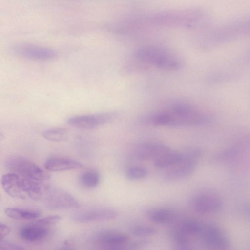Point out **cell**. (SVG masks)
<instances>
[{"mask_svg":"<svg viewBox=\"0 0 250 250\" xmlns=\"http://www.w3.org/2000/svg\"><path fill=\"white\" fill-rule=\"evenodd\" d=\"M49 234L47 226L38 224L35 221L21 227L18 230L19 237L29 242H37L45 239Z\"/></svg>","mask_w":250,"mask_h":250,"instance_id":"cell-16","label":"cell"},{"mask_svg":"<svg viewBox=\"0 0 250 250\" xmlns=\"http://www.w3.org/2000/svg\"><path fill=\"white\" fill-rule=\"evenodd\" d=\"M172 238L177 249L187 250L190 249V242L189 237L174 230L172 233Z\"/></svg>","mask_w":250,"mask_h":250,"instance_id":"cell-25","label":"cell"},{"mask_svg":"<svg viewBox=\"0 0 250 250\" xmlns=\"http://www.w3.org/2000/svg\"><path fill=\"white\" fill-rule=\"evenodd\" d=\"M44 138L52 142H63L67 140L68 134L67 130L62 128H51L43 131Z\"/></svg>","mask_w":250,"mask_h":250,"instance_id":"cell-23","label":"cell"},{"mask_svg":"<svg viewBox=\"0 0 250 250\" xmlns=\"http://www.w3.org/2000/svg\"><path fill=\"white\" fill-rule=\"evenodd\" d=\"M169 149L168 146L162 143L148 141L139 145L134 154L137 159L141 161L155 160Z\"/></svg>","mask_w":250,"mask_h":250,"instance_id":"cell-13","label":"cell"},{"mask_svg":"<svg viewBox=\"0 0 250 250\" xmlns=\"http://www.w3.org/2000/svg\"><path fill=\"white\" fill-rule=\"evenodd\" d=\"M119 213L116 210L107 208H95L75 213L72 219L78 222H92L106 221L116 218Z\"/></svg>","mask_w":250,"mask_h":250,"instance_id":"cell-12","label":"cell"},{"mask_svg":"<svg viewBox=\"0 0 250 250\" xmlns=\"http://www.w3.org/2000/svg\"><path fill=\"white\" fill-rule=\"evenodd\" d=\"M147 217L152 222L160 225H167L177 218L176 212L167 208H154L147 210Z\"/></svg>","mask_w":250,"mask_h":250,"instance_id":"cell-18","label":"cell"},{"mask_svg":"<svg viewBox=\"0 0 250 250\" xmlns=\"http://www.w3.org/2000/svg\"><path fill=\"white\" fill-rule=\"evenodd\" d=\"M210 118L191 105L176 103L145 116L143 124L154 126L188 127L201 125Z\"/></svg>","mask_w":250,"mask_h":250,"instance_id":"cell-2","label":"cell"},{"mask_svg":"<svg viewBox=\"0 0 250 250\" xmlns=\"http://www.w3.org/2000/svg\"><path fill=\"white\" fill-rule=\"evenodd\" d=\"M185 153L169 149L154 160V166L158 168L174 167L184 159Z\"/></svg>","mask_w":250,"mask_h":250,"instance_id":"cell-19","label":"cell"},{"mask_svg":"<svg viewBox=\"0 0 250 250\" xmlns=\"http://www.w3.org/2000/svg\"><path fill=\"white\" fill-rule=\"evenodd\" d=\"M7 168L20 176L46 181L50 178L48 173L35 163L21 156H12L5 162Z\"/></svg>","mask_w":250,"mask_h":250,"instance_id":"cell-5","label":"cell"},{"mask_svg":"<svg viewBox=\"0 0 250 250\" xmlns=\"http://www.w3.org/2000/svg\"><path fill=\"white\" fill-rule=\"evenodd\" d=\"M118 114L115 111L78 115L69 117L67 123L74 127L83 129H93L111 122Z\"/></svg>","mask_w":250,"mask_h":250,"instance_id":"cell-6","label":"cell"},{"mask_svg":"<svg viewBox=\"0 0 250 250\" xmlns=\"http://www.w3.org/2000/svg\"><path fill=\"white\" fill-rule=\"evenodd\" d=\"M199 235L203 243L210 248L224 249L229 245V241L225 233L218 227L213 224L202 225Z\"/></svg>","mask_w":250,"mask_h":250,"instance_id":"cell-10","label":"cell"},{"mask_svg":"<svg viewBox=\"0 0 250 250\" xmlns=\"http://www.w3.org/2000/svg\"><path fill=\"white\" fill-rule=\"evenodd\" d=\"M200 151L196 149L187 151L183 160L168 170L164 175V179L173 181L184 179L192 174L200 157Z\"/></svg>","mask_w":250,"mask_h":250,"instance_id":"cell-8","label":"cell"},{"mask_svg":"<svg viewBox=\"0 0 250 250\" xmlns=\"http://www.w3.org/2000/svg\"><path fill=\"white\" fill-rule=\"evenodd\" d=\"M245 58L247 61L250 62V48L245 54Z\"/></svg>","mask_w":250,"mask_h":250,"instance_id":"cell-30","label":"cell"},{"mask_svg":"<svg viewBox=\"0 0 250 250\" xmlns=\"http://www.w3.org/2000/svg\"><path fill=\"white\" fill-rule=\"evenodd\" d=\"M192 204L195 211L206 214L219 210L222 207V202L218 195L205 193L195 196L192 200Z\"/></svg>","mask_w":250,"mask_h":250,"instance_id":"cell-14","label":"cell"},{"mask_svg":"<svg viewBox=\"0 0 250 250\" xmlns=\"http://www.w3.org/2000/svg\"><path fill=\"white\" fill-rule=\"evenodd\" d=\"M1 184L5 192L11 197L24 199L27 197L21 176L14 173L3 175Z\"/></svg>","mask_w":250,"mask_h":250,"instance_id":"cell-15","label":"cell"},{"mask_svg":"<svg viewBox=\"0 0 250 250\" xmlns=\"http://www.w3.org/2000/svg\"><path fill=\"white\" fill-rule=\"evenodd\" d=\"M194 40L200 49L208 50L240 37L250 35V15L196 31Z\"/></svg>","mask_w":250,"mask_h":250,"instance_id":"cell-3","label":"cell"},{"mask_svg":"<svg viewBox=\"0 0 250 250\" xmlns=\"http://www.w3.org/2000/svg\"><path fill=\"white\" fill-rule=\"evenodd\" d=\"M0 249L3 250H25V248L19 244L1 240L0 243Z\"/></svg>","mask_w":250,"mask_h":250,"instance_id":"cell-28","label":"cell"},{"mask_svg":"<svg viewBox=\"0 0 250 250\" xmlns=\"http://www.w3.org/2000/svg\"><path fill=\"white\" fill-rule=\"evenodd\" d=\"M202 224L192 219H187L181 221L174 230L188 237L199 234Z\"/></svg>","mask_w":250,"mask_h":250,"instance_id":"cell-21","label":"cell"},{"mask_svg":"<svg viewBox=\"0 0 250 250\" xmlns=\"http://www.w3.org/2000/svg\"><path fill=\"white\" fill-rule=\"evenodd\" d=\"M128 240V237L125 233L112 230L101 231L93 238L95 244L105 250H123Z\"/></svg>","mask_w":250,"mask_h":250,"instance_id":"cell-11","label":"cell"},{"mask_svg":"<svg viewBox=\"0 0 250 250\" xmlns=\"http://www.w3.org/2000/svg\"><path fill=\"white\" fill-rule=\"evenodd\" d=\"M44 203L46 208L52 210H61L77 208L79 202L66 191L58 188H50L46 191Z\"/></svg>","mask_w":250,"mask_h":250,"instance_id":"cell-7","label":"cell"},{"mask_svg":"<svg viewBox=\"0 0 250 250\" xmlns=\"http://www.w3.org/2000/svg\"><path fill=\"white\" fill-rule=\"evenodd\" d=\"M11 229L9 226L2 223L0 224V240L3 239L8 235L10 233Z\"/></svg>","mask_w":250,"mask_h":250,"instance_id":"cell-29","label":"cell"},{"mask_svg":"<svg viewBox=\"0 0 250 250\" xmlns=\"http://www.w3.org/2000/svg\"><path fill=\"white\" fill-rule=\"evenodd\" d=\"M130 232L135 236L147 237L155 234L156 230L149 225L137 224L131 228Z\"/></svg>","mask_w":250,"mask_h":250,"instance_id":"cell-24","label":"cell"},{"mask_svg":"<svg viewBox=\"0 0 250 250\" xmlns=\"http://www.w3.org/2000/svg\"><path fill=\"white\" fill-rule=\"evenodd\" d=\"M61 219V217L60 216L52 215L41 219H39L35 221V222L38 224L47 227L49 225L54 224L56 222H58Z\"/></svg>","mask_w":250,"mask_h":250,"instance_id":"cell-27","label":"cell"},{"mask_svg":"<svg viewBox=\"0 0 250 250\" xmlns=\"http://www.w3.org/2000/svg\"><path fill=\"white\" fill-rule=\"evenodd\" d=\"M79 180L83 187L93 188L96 187L99 183L100 175L94 170H86L80 175Z\"/></svg>","mask_w":250,"mask_h":250,"instance_id":"cell-22","label":"cell"},{"mask_svg":"<svg viewBox=\"0 0 250 250\" xmlns=\"http://www.w3.org/2000/svg\"><path fill=\"white\" fill-rule=\"evenodd\" d=\"M247 211L249 213V214L250 215V206H249L247 207Z\"/></svg>","mask_w":250,"mask_h":250,"instance_id":"cell-31","label":"cell"},{"mask_svg":"<svg viewBox=\"0 0 250 250\" xmlns=\"http://www.w3.org/2000/svg\"><path fill=\"white\" fill-rule=\"evenodd\" d=\"M5 213L9 218L15 220H29L38 218L41 211L35 209L8 208Z\"/></svg>","mask_w":250,"mask_h":250,"instance_id":"cell-20","label":"cell"},{"mask_svg":"<svg viewBox=\"0 0 250 250\" xmlns=\"http://www.w3.org/2000/svg\"><path fill=\"white\" fill-rule=\"evenodd\" d=\"M138 26L149 25L185 27L196 31L210 25L211 18L200 8L160 12L138 16L134 18Z\"/></svg>","mask_w":250,"mask_h":250,"instance_id":"cell-1","label":"cell"},{"mask_svg":"<svg viewBox=\"0 0 250 250\" xmlns=\"http://www.w3.org/2000/svg\"><path fill=\"white\" fill-rule=\"evenodd\" d=\"M135 60L146 67L153 66L165 71H175L182 66L180 60L162 47L147 45L139 48L135 53Z\"/></svg>","mask_w":250,"mask_h":250,"instance_id":"cell-4","label":"cell"},{"mask_svg":"<svg viewBox=\"0 0 250 250\" xmlns=\"http://www.w3.org/2000/svg\"><path fill=\"white\" fill-rule=\"evenodd\" d=\"M148 174L147 169L143 167L135 166L129 168L126 172V177L130 180L144 179Z\"/></svg>","mask_w":250,"mask_h":250,"instance_id":"cell-26","label":"cell"},{"mask_svg":"<svg viewBox=\"0 0 250 250\" xmlns=\"http://www.w3.org/2000/svg\"><path fill=\"white\" fill-rule=\"evenodd\" d=\"M12 50L17 55L35 61H51L58 56V52L53 48L32 44H17Z\"/></svg>","mask_w":250,"mask_h":250,"instance_id":"cell-9","label":"cell"},{"mask_svg":"<svg viewBox=\"0 0 250 250\" xmlns=\"http://www.w3.org/2000/svg\"><path fill=\"white\" fill-rule=\"evenodd\" d=\"M83 165L73 159L62 157L53 156L48 158L45 162V168L51 171H62L77 169Z\"/></svg>","mask_w":250,"mask_h":250,"instance_id":"cell-17","label":"cell"}]
</instances>
